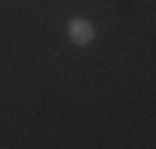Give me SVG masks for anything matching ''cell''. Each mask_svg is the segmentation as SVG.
I'll use <instances>...</instances> for the list:
<instances>
[{
	"mask_svg": "<svg viewBox=\"0 0 156 149\" xmlns=\"http://www.w3.org/2000/svg\"><path fill=\"white\" fill-rule=\"evenodd\" d=\"M67 35H69V40L74 45H89L94 40V27L84 17H72L67 23Z\"/></svg>",
	"mask_w": 156,
	"mask_h": 149,
	"instance_id": "6da1fadb",
	"label": "cell"
}]
</instances>
